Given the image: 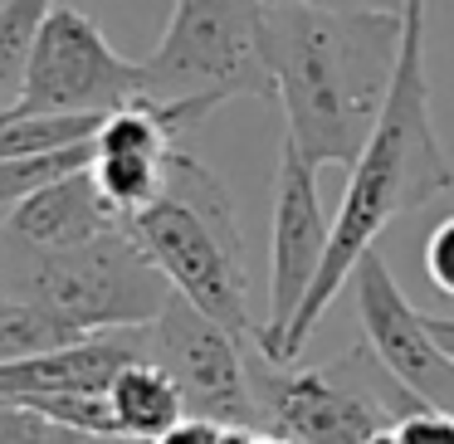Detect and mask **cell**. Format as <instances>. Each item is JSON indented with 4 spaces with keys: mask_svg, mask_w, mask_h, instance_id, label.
<instances>
[{
    "mask_svg": "<svg viewBox=\"0 0 454 444\" xmlns=\"http://www.w3.org/2000/svg\"><path fill=\"white\" fill-rule=\"evenodd\" d=\"M235 444H294V440H284V434H274V430H239Z\"/></svg>",
    "mask_w": 454,
    "mask_h": 444,
    "instance_id": "cell-19",
    "label": "cell"
},
{
    "mask_svg": "<svg viewBox=\"0 0 454 444\" xmlns=\"http://www.w3.org/2000/svg\"><path fill=\"white\" fill-rule=\"evenodd\" d=\"M0 113H5V108H0Z\"/></svg>",
    "mask_w": 454,
    "mask_h": 444,
    "instance_id": "cell-22",
    "label": "cell"
},
{
    "mask_svg": "<svg viewBox=\"0 0 454 444\" xmlns=\"http://www.w3.org/2000/svg\"><path fill=\"white\" fill-rule=\"evenodd\" d=\"M54 11H59L54 0H0V108L20 98L25 69Z\"/></svg>",
    "mask_w": 454,
    "mask_h": 444,
    "instance_id": "cell-13",
    "label": "cell"
},
{
    "mask_svg": "<svg viewBox=\"0 0 454 444\" xmlns=\"http://www.w3.org/2000/svg\"><path fill=\"white\" fill-rule=\"evenodd\" d=\"M405 11H337L264 0V64L284 137L313 167H356L386 108Z\"/></svg>",
    "mask_w": 454,
    "mask_h": 444,
    "instance_id": "cell-1",
    "label": "cell"
},
{
    "mask_svg": "<svg viewBox=\"0 0 454 444\" xmlns=\"http://www.w3.org/2000/svg\"><path fill=\"white\" fill-rule=\"evenodd\" d=\"M0 230L30 249H79V245L113 235V230H128V220L103 200L93 171L79 167L69 176L40 186L30 200H20V210Z\"/></svg>",
    "mask_w": 454,
    "mask_h": 444,
    "instance_id": "cell-11",
    "label": "cell"
},
{
    "mask_svg": "<svg viewBox=\"0 0 454 444\" xmlns=\"http://www.w3.org/2000/svg\"><path fill=\"white\" fill-rule=\"evenodd\" d=\"M425 11H430V0H405V40H401V64H395L391 93H386V108L372 128V142H366V152L356 157L352 176H347V196L333 215L323 274H317L313 293L298 308L294 327H288L284 347H278L274 356L278 366L298 362V352L317 332V323L333 308V298L342 293V284L376 249V235L391 220L430 206L434 196H444L454 186V167L444 157L440 137H434V118H430Z\"/></svg>",
    "mask_w": 454,
    "mask_h": 444,
    "instance_id": "cell-2",
    "label": "cell"
},
{
    "mask_svg": "<svg viewBox=\"0 0 454 444\" xmlns=\"http://www.w3.org/2000/svg\"><path fill=\"white\" fill-rule=\"evenodd\" d=\"M249 381L259 430H274L294 444H366L425 405L366 347L333 366H278L259 347H249Z\"/></svg>",
    "mask_w": 454,
    "mask_h": 444,
    "instance_id": "cell-5",
    "label": "cell"
},
{
    "mask_svg": "<svg viewBox=\"0 0 454 444\" xmlns=\"http://www.w3.org/2000/svg\"><path fill=\"white\" fill-rule=\"evenodd\" d=\"M79 337H93V332L69 327L64 317L44 313L30 298L0 293V362H25V356H40V352H59V347L79 342Z\"/></svg>",
    "mask_w": 454,
    "mask_h": 444,
    "instance_id": "cell-14",
    "label": "cell"
},
{
    "mask_svg": "<svg viewBox=\"0 0 454 444\" xmlns=\"http://www.w3.org/2000/svg\"><path fill=\"white\" fill-rule=\"evenodd\" d=\"M93 161V142L83 147H69V152H54V157H30V161H0V225L20 210V200H30L40 186L69 176V171L89 167Z\"/></svg>",
    "mask_w": 454,
    "mask_h": 444,
    "instance_id": "cell-15",
    "label": "cell"
},
{
    "mask_svg": "<svg viewBox=\"0 0 454 444\" xmlns=\"http://www.w3.org/2000/svg\"><path fill=\"white\" fill-rule=\"evenodd\" d=\"M108 405L113 420H118V434L128 440H161L167 430H176L186 420V395H181L176 376L157 362V356H142V362H128L108 386Z\"/></svg>",
    "mask_w": 454,
    "mask_h": 444,
    "instance_id": "cell-12",
    "label": "cell"
},
{
    "mask_svg": "<svg viewBox=\"0 0 454 444\" xmlns=\"http://www.w3.org/2000/svg\"><path fill=\"white\" fill-rule=\"evenodd\" d=\"M142 98H147L142 64L122 59L93 15L59 5L35 44L25 89L11 103V113L20 118H108Z\"/></svg>",
    "mask_w": 454,
    "mask_h": 444,
    "instance_id": "cell-7",
    "label": "cell"
},
{
    "mask_svg": "<svg viewBox=\"0 0 454 444\" xmlns=\"http://www.w3.org/2000/svg\"><path fill=\"white\" fill-rule=\"evenodd\" d=\"M0 293L30 298L79 332H118L152 327L176 288L142 254L132 230L79 249H30L0 230Z\"/></svg>",
    "mask_w": 454,
    "mask_h": 444,
    "instance_id": "cell-4",
    "label": "cell"
},
{
    "mask_svg": "<svg viewBox=\"0 0 454 444\" xmlns=\"http://www.w3.org/2000/svg\"><path fill=\"white\" fill-rule=\"evenodd\" d=\"M366 444H401V434H395V425H391V430H381V434H372V440H366Z\"/></svg>",
    "mask_w": 454,
    "mask_h": 444,
    "instance_id": "cell-21",
    "label": "cell"
},
{
    "mask_svg": "<svg viewBox=\"0 0 454 444\" xmlns=\"http://www.w3.org/2000/svg\"><path fill=\"white\" fill-rule=\"evenodd\" d=\"M352 284H356L362 332H366V347L376 352V362H381L401 386H411L425 405L454 410V362L444 356V347L434 342L430 317L411 308V298L401 293L395 274L386 269V259L376 254V249L356 264Z\"/></svg>",
    "mask_w": 454,
    "mask_h": 444,
    "instance_id": "cell-10",
    "label": "cell"
},
{
    "mask_svg": "<svg viewBox=\"0 0 454 444\" xmlns=\"http://www.w3.org/2000/svg\"><path fill=\"white\" fill-rule=\"evenodd\" d=\"M157 362L176 376L186 410L235 430H259L254 381H249V347L235 332L206 317L196 303L171 293L167 313L152 323Z\"/></svg>",
    "mask_w": 454,
    "mask_h": 444,
    "instance_id": "cell-9",
    "label": "cell"
},
{
    "mask_svg": "<svg viewBox=\"0 0 454 444\" xmlns=\"http://www.w3.org/2000/svg\"><path fill=\"white\" fill-rule=\"evenodd\" d=\"M347 11H405V0H342Z\"/></svg>",
    "mask_w": 454,
    "mask_h": 444,
    "instance_id": "cell-20",
    "label": "cell"
},
{
    "mask_svg": "<svg viewBox=\"0 0 454 444\" xmlns=\"http://www.w3.org/2000/svg\"><path fill=\"white\" fill-rule=\"evenodd\" d=\"M147 98H274L264 64V0H176L157 50L142 59Z\"/></svg>",
    "mask_w": 454,
    "mask_h": 444,
    "instance_id": "cell-6",
    "label": "cell"
},
{
    "mask_svg": "<svg viewBox=\"0 0 454 444\" xmlns=\"http://www.w3.org/2000/svg\"><path fill=\"white\" fill-rule=\"evenodd\" d=\"M430 317V332H434V342L444 347V356L454 362V317H444V313H425Z\"/></svg>",
    "mask_w": 454,
    "mask_h": 444,
    "instance_id": "cell-18",
    "label": "cell"
},
{
    "mask_svg": "<svg viewBox=\"0 0 454 444\" xmlns=\"http://www.w3.org/2000/svg\"><path fill=\"white\" fill-rule=\"evenodd\" d=\"M128 230L186 303L215 317L245 347H259V323L249 317L245 235L235 225V206H230L225 186L206 161H196L181 147L171 152L167 191L142 215H132Z\"/></svg>",
    "mask_w": 454,
    "mask_h": 444,
    "instance_id": "cell-3",
    "label": "cell"
},
{
    "mask_svg": "<svg viewBox=\"0 0 454 444\" xmlns=\"http://www.w3.org/2000/svg\"><path fill=\"white\" fill-rule=\"evenodd\" d=\"M425 278L434 293L454 298V215H444L425 239Z\"/></svg>",
    "mask_w": 454,
    "mask_h": 444,
    "instance_id": "cell-16",
    "label": "cell"
},
{
    "mask_svg": "<svg viewBox=\"0 0 454 444\" xmlns=\"http://www.w3.org/2000/svg\"><path fill=\"white\" fill-rule=\"evenodd\" d=\"M333 220L323 215L317 196V167L294 147L278 142V171H274V235H269V317L259 327V352L274 362L294 327L298 308L308 303L317 274L327 259Z\"/></svg>",
    "mask_w": 454,
    "mask_h": 444,
    "instance_id": "cell-8",
    "label": "cell"
},
{
    "mask_svg": "<svg viewBox=\"0 0 454 444\" xmlns=\"http://www.w3.org/2000/svg\"><path fill=\"white\" fill-rule=\"evenodd\" d=\"M235 440H239L235 425H215V420H200V415H186L176 430H167L152 444H235Z\"/></svg>",
    "mask_w": 454,
    "mask_h": 444,
    "instance_id": "cell-17",
    "label": "cell"
}]
</instances>
